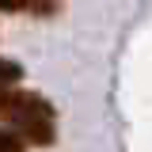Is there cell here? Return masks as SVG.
<instances>
[{"label":"cell","mask_w":152,"mask_h":152,"mask_svg":"<svg viewBox=\"0 0 152 152\" xmlns=\"http://www.w3.org/2000/svg\"><path fill=\"white\" fill-rule=\"evenodd\" d=\"M19 80H23V65L0 57V84H19Z\"/></svg>","instance_id":"obj_3"},{"label":"cell","mask_w":152,"mask_h":152,"mask_svg":"<svg viewBox=\"0 0 152 152\" xmlns=\"http://www.w3.org/2000/svg\"><path fill=\"white\" fill-rule=\"evenodd\" d=\"M0 118L23 137V145L50 148L57 137L50 99H42L38 91H27V88H15V84H0Z\"/></svg>","instance_id":"obj_1"},{"label":"cell","mask_w":152,"mask_h":152,"mask_svg":"<svg viewBox=\"0 0 152 152\" xmlns=\"http://www.w3.org/2000/svg\"><path fill=\"white\" fill-rule=\"evenodd\" d=\"M53 0H0V12H50Z\"/></svg>","instance_id":"obj_2"},{"label":"cell","mask_w":152,"mask_h":152,"mask_svg":"<svg viewBox=\"0 0 152 152\" xmlns=\"http://www.w3.org/2000/svg\"><path fill=\"white\" fill-rule=\"evenodd\" d=\"M27 145H23V137H19L15 129H0V152H23Z\"/></svg>","instance_id":"obj_4"}]
</instances>
